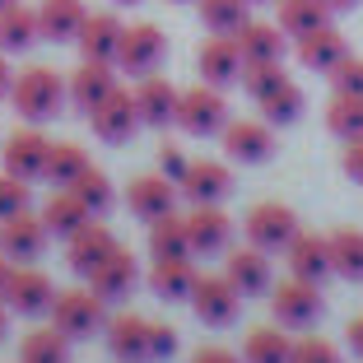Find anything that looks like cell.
<instances>
[{
  "label": "cell",
  "instance_id": "cell-22",
  "mask_svg": "<svg viewBox=\"0 0 363 363\" xmlns=\"http://www.w3.org/2000/svg\"><path fill=\"white\" fill-rule=\"evenodd\" d=\"M224 275L242 298L270 294V257L261 252V247H252V242L238 247V252H224Z\"/></svg>",
  "mask_w": 363,
  "mask_h": 363
},
{
  "label": "cell",
  "instance_id": "cell-16",
  "mask_svg": "<svg viewBox=\"0 0 363 363\" xmlns=\"http://www.w3.org/2000/svg\"><path fill=\"white\" fill-rule=\"evenodd\" d=\"M177 191L191 205H224L233 191V172L219 159H191L186 163V177L177 182Z\"/></svg>",
  "mask_w": 363,
  "mask_h": 363
},
{
  "label": "cell",
  "instance_id": "cell-6",
  "mask_svg": "<svg viewBox=\"0 0 363 363\" xmlns=\"http://www.w3.org/2000/svg\"><path fill=\"white\" fill-rule=\"evenodd\" d=\"M242 228H247V242L261 247V252H284V247L303 233V228H298V214L289 210V205H279V201L252 205Z\"/></svg>",
  "mask_w": 363,
  "mask_h": 363
},
{
  "label": "cell",
  "instance_id": "cell-27",
  "mask_svg": "<svg viewBox=\"0 0 363 363\" xmlns=\"http://www.w3.org/2000/svg\"><path fill=\"white\" fill-rule=\"evenodd\" d=\"M84 19H89L84 0H43L38 5V28L47 43H75Z\"/></svg>",
  "mask_w": 363,
  "mask_h": 363
},
{
  "label": "cell",
  "instance_id": "cell-9",
  "mask_svg": "<svg viewBox=\"0 0 363 363\" xmlns=\"http://www.w3.org/2000/svg\"><path fill=\"white\" fill-rule=\"evenodd\" d=\"M186 303H191V312L205 326H233L238 308H242V294L228 284V275H201Z\"/></svg>",
  "mask_w": 363,
  "mask_h": 363
},
{
  "label": "cell",
  "instance_id": "cell-25",
  "mask_svg": "<svg viewBox=\"0 0 363 363\" xmlns=\"http://www.w3.org/2000/svg\"><path fill=\"white\" fill-rule=\"evenodd\" d=\"M121 28H126V23H121L112 10H98V14H89V19H84V28H79V38H75L79 56H84V61H117Z\"/></svg>",
  "mask_w": 363,
  "mask_h": 363
},
{
  "label": "cell",
  "instance_id": "cell-56",
  "mask_svg": "<svg viewBox=\"0 0 363 363\" xmlns=\"http://www.w3.org/2000/svg\"><path fill=\"white\" fill-rule=\"evenodd\" d=\"M172 5H186V0H172Z\"/></svg>",
  "mask_w": 363,
  "mask_h": 363
},
{
  "label": "cell",
  "instance_id": "cell-26",
  "mask_svg": "<svg viewBox=\"0 0 363 363\" xmlns=\"http://www.w3.org/2000/svg\"><path fill=\"white\" fill-rule=\"evenodd\" d=\"M140 284V261L130 257V252H112V257L103 261V266L89 275V289H94L98 298H107V303H117V298H126L130 289Z\"/></svg>",
  "mask_w": 363,
  "mask_h": 363
},
{
  "label": "cell",
  "instance_id": "cell-28",
  "mask_svg": "<svg viewBox=\"0 0 363 363\" xmlns=\"http://www.w3.org/2000/svg\"><path fill=\"white\" fill-rule=\"evenodd\" d=\"M238 47H242V61H284V43L289 33L279 23H261V19H247L242 28L233 33Z\"/></svg>",
  "mask_w": 363,
  "mask_h": 363
},
{
  "label": "cell",
  "instance_id": "cell-24",
  "mask_svg": "<svg viewBox=\"0 0 363 363\" xmlns=\"http://www.w3.org/2000/svg\"><path fill=\"white\" fill-rule=\"evenodd\" d=\"M284 261H289V275L312 279V284H321L326 275H335L331 270V242H326L321 233H298L284 247Z\"/></svg>",
  "mask_w": 363,
  "mask_h": 363
},
{
  "label": "cell",
  "instance_id": "cell-23",
  "mask_svg": "<svg viewBox=\"0 0 363 363\" xmlns=\"http://www.w3.org/2000/svg\"><path fill=\"white\" fill-rule=\"evenodd\" d=\"M117 75H121V70H117L112 61H84L75 75L65 79V89H70V103H75L79 112L89 117V112H94V107L103 103L107 94H112V89H121Z\"/></svg>",
  "mask_w": 363,
  "mask_h": 363
},
{
  "label": "cell",
  "instance_id": "cell-50",
  "mask_svg": "<svg viewBox=\"0 0 363 363\" xmlns=\"http://www.w3.org/2000/svg\"><path fill=\"white\" fill-rule=\"evenodd\" d=\"M10 275H14V261L0 252V298H5V284H10Z\"/></svg>",
  "mask_w": 363,
  "mask_h": 363
},
{
  "label": "cell",
  "instance_id": "cell-43",
  "mask_svg": "<svg viewBox=\"0 0 363 363\" xmlns=\"http://www.w3.org/2000/svg\"><path fill=\"white\" fill-rule=\"evenodd\" d=\"M289 363H340V350H335V340H326V335H298Z\"/></svg>",
  "mask_w": 363,
  "mask_h": 363
},
{
  "label": "cell",
  "instance_id": "cell-49",
  "mask_svg": "<svg viewBox=\"0 0 363 363\" xmlns=\"http://www.w3.org/2000/svg\"><path fill=\"white\" fill-rule=\"evenodd\" d=\"M345 345H350V350L363 359V317H350V321H345Z\"/></svg>",
  "mask_w": 363,
  "mask_h": 363
},
{
  "label": "cell",
  "instance_id": "cell-46",
  "mask_svg": "<svg viewBox=\"0 0 363 363\" xmlns=\"http://www.w3.org/2000/svg\"><path fill=\"white\" fill-rule=\"evenodd\" d=\"M186 154L177 150V145H159V168H163V177H172V182H182L186 177Z\"/></svg>",
  "mask_w": 363,
  "mask_h": 363
},
{
  "label": "cell",
  "instance_id": "cell-51",
  "mask_svg": "<svg viewBox=\"0 0 363 363\" xmlns=\"http://www.w3.org/2000/svg\"><path fill=\"white\" fill-rule=\"evenodd\" d=\"M10 61H5V52H0V98H10Z\"/></svg>",
  "mask_w": 363,
  "mask_h": 363
},
{
  "label": "cell",
  "instance_id": "cell-41",
  "mask_svg": "<svg viewBox=\"0 0 363 363\" xmlns=\"http://www.w3.org/2000/svg\"><path fill=\"white\" fill-rule=\"evenodd\" d=\"M279 79H289V70H284L279 61H247V65H242V89H247L252 98L270 94Z\"/></svg>",
  "mask_w": 363,
  "mask_h": 363
},
{
  "label": "cell",
  "instance_id": "cell-29",
  "mask_svg": "<svg viewBox=\"0 0 363 363\" xmlns=\"http://www.w3.org/2000/svg\"><path fill=\"white\" fill-rule=\"evenodd\" d=\"M94 214L79 205V196L70 191V186H52V196H47V205H43V224H47V233L52 238H70L75 228H84Z\"/></svg>",
  "mask_w": 363,
  "mask_h": 363
},
{
  "label": "cell",
  "instance_id": "cell-19",
  "mask_svg": "<svg viewBox=\"0 0 363 363\" xmlns=\"http://www.w3.org/2000/svg\"><path fill=\"white\" fill-rule=\"evenodd\" d=\"M294 56H298V65L312 70V75H331L335 65L350 56V47H345V38L331 28V23H321V28L294 38Z\"/></svg>",
  "mask_w": 363,
  "mask_h": 363
},
{
  "label": "cell",
  "instance_id": "cell-55",
  "mask_svg": "<svg viewBox=\"0 0 363 363\" xmlns=\"http://www.w3.org/2000/svg\"><path fill=\"white\" fill-rule=\"evenodd\" d=\"M5 5H14V0H0V10H5Z\"/></svg>",
  "mask_w": 363,
  "mask_h": 363
},
{
  "label": "cell",
  "instance_id": "cell-39",
  "mask_svg": "<svg viewBox=\"0 0 363 363\" xmlns=\"http://www.w3.org/2000/svg\"><path fill=\"white\" fill-rule=\"evenodd\" d=\"M84 168H89V154L79 150V145H52V150H47L43 177L52 182V186H75Z\"/></svg>",
  "mask_w": 363,
  "mask_h": 363
},
{
  "label": "cell",
  "instance_id": "cell-8",
  "mask_svg": "<svg viewBox=\"0 0 363 363\" xmlns=\"http://www.w3.org/2000/svg\"><path fill=\"white\" fill-rule=\"evenodd\" d=\"M242 47H238V38L233 33H210L201 43V52H196V70H201V79L205 84H214V89H228V84H238L242 79Z\"/></svg>",
  "mask_w": 363,
  "mask_h": 363
},
{
  "label": "cell",
  "instance_id": "cell-4",
  "mask_svg": "<svg viewBox=\"0 0 363 363\" xmlns=\"http://www.w3.org/2000/svg\"><path fill=\"white\" fill-rule=\"evenodd\" d=\"M172 126H182L186 135H219V130L228 126V103H224V89H214V84H196V89H182L177 98V121Z\"/></svg>",
  "mask_w": 363,
  "mask_h": 363
},
{
  "label": "cell",
  "instance_id": "cell-31",
  "mask_svg": "<svg viewBox=\"0 0 363 363\" xmlns=\"http://www.w3.org/2000/svg\"><path fill=\"white\" fill-rule=\"evenodd\" d=\"M294 340L284 335V326H257L242 340V363H289Z\"/></svg>",
  "mask_w": 363,
  "mask_h": 363
},
{
  "label": "cell",
  "instance_id": "cell-48",
  "mask_svg": "<svg viewBox=\"0 0 363 363\" xmlns=\"http://www.w3.org/2000/svg\"><path fill=\"white\" fill-rule=\"evenodd\" d=\"M191 363H242L233 350H224V345H201V350L191 354Z\"/></svg>",
  "mask_w": 363,
  "mask_h": 363
},
{
  "label": "cell",
  "instance_id": "cell-11",
  "mask_svg": "<svg viewBox=\"0 0 363 363\" xmlns=\"http://www.w3.org/2000/svg\"><path fill=\"white\" fill-rule=\"evenodd\" d=\"M89 126H94V135L103 140V145H126L140 126L135 94H130V89H112V94L89 112Z\"/></svg>",
  "mask_w": 363,
  "mask_h": 363
},
{
  "label": "cell",
  "instance_id": "cell-30",
  "mask_svg": "<svg viewBox=\"0 0 363 363\" xmlns=\"http://www.w3.org/2000/svg\"><path fill=\"white\" fill-rule=\"evenodd\" d=\"M38 38H43V28H38V10H28L23 0H14V5L0 10V52H5V56L28 52Z\"/></svg>",
  "mask_w": 363,
  "mask_h": 363
},
{
  "label": "cell",
  "instance_id": "cell-13",
  "mask_svg": "<svg viewBox=\"0 0 363 363\" xmlns=\"http://www.w3.org/2000/svg\"><path fill=\"white\" fill-rule=\"evenodd\" d=\"M112 252H117V238H112V228H107L103 219H89L84 228H75V233L65 238V266L75 270V275H84V279L94 275Z\"/></svg>",
  "mask_w": 363,
  "mask_h": 363
},
{
  "label": "cell",
  "instance_id": "cell-2",
  "mask_svg": "<svg viewBox=\"0 0 363 363\" xmlns=\"http://www.w3.org/2000/svg\"><path fill=\"white\" fill-rule=\"evenodd\" d=\"M47 317H52V326L61 335H70V340H89L94 331L107 326V298H98L94 289H65V294L52 298Z\"/></svg>",
  "mask_w": 363,
  "mask_h": 363
},
{
  "label": "cell",
  "instance_id": "cell-12",
  "mask_svg": "<svg viewBox=\"0 0 363 363\" xmlns=\"http://www.w3.org/2000/svg\"><path fill=\"white\" fill-rule=\"evenodd\" d=\"M219 135H224V154L233 163H270L275 159V126L266 117L261 121H252V117L228 121Z\"/></svg>",
  "mask_w": 363,
  "mask_h": 363
},
{
  "label": "cell",
  "instance_id": "cell-45",
  "mask_svg": "<svg viewBox=\"0 0 363 363\" xmlns=\"http://www.w3.org/2000/svg\"><path fill=\"white\" fill-rule=\"evenodd\" d=\"M150 350H154V359H172L177 354V331L168 321H150Z\"/></svg>",
  "mask_w": 363,
  "mask_h": 363
},
{
  "label": "cell",
  "instance_id": "cell-53",
  "mask_svg": "<svg viewBox=\"0 0 363 363\" xmlns=\"http://www.w3.org/2000/svg\"><path fill=\"white\" fill-rule=\"evenodd\" d=\"M5 331H10V303L0 298V340H5Z\"/></svg>",
  "mask_w": 363,
  "mask_h": 363
},
{
  "label": "cell",
  "instance_id": "cell-36",
  "mask_svg": "<svg viewBox=\"0 0 363 363\" xmlns=\"http://www.w3.org/2000/svg\"><path fill=\"white\" fill-rule=\"evenodd\" d=\"M275 23L289 33V38H303V33L331 23V10H326V0H279V19Z\"/></svg>",
  "mask_w": 363,
  "mask_h": 363
},
{
  "label": "cell",
  "instance_id": "cell-52",
  "mask_svg": "<svg viewBox=\"0 0 363 363\" xmlns=\"http://www.w3.org/2000/svg\"><path fill=\"white\" fill-rule=\"evenodd\" d=\"M354 5H359V0H326V10H331V14H345V10H354Z\"/></svg>",
  "mask_w": 363,
  "mask_h": 363
},
{
  "label": "cell",
  "instance_id": "cell-21",
  "mask_svg": "<svg viewBox=\"0 0 363 363\" xmlns=\"http://www.w3.org/2000/svg\"><path fill=\"white\" fill-rule=\"evenodd\" d=\"M135 112H140V126H172L177 121V98H182V89H172L168 79L154 70V75H145V79H135Z\"/></svg>",
  "mask_w": 363,
  "mask_h": 363
},
{
  "label": "cell",
  "instance_id": "cell-18",
  "mask_svg": "<svg viewBox=\"0 0 363 363\" xmlns=\"http://www.w3.org/2000/svg\"><path fill=\"white\" fill-rule=\"evenodd\" d=\"M47 150H52V140L43 135L38 126H23V130H14L10 140H5V150H0V168L5 172H14V177H43V168H47Z\"/></svg>",
  "mask_w": 363,
  "mask_h": 363
},
{
  "label": "cell",
  "instance_id": "cell-37",
  "mask_svg": "<svg viewBox=\"0 0 363 363\" xmlns=\"http://www.w3.org/2000/svg\"><path fill=\"white\" fill-rule=\"evenodd\" d=\"M261 103V117L270 121V126H289V121H298L303 117V89L294 84V79H279L270 94L257 98Z\"/></svg>",
  "mask_w": 363,
  "mask_h": 363
},
{
  "label": "cell",
  "instance_id": "cell-7",
  "mask_svg": "<svg viewBox=\"0 0 363 363\" xmlns=\"http://www.w3.org/2000/svg\"><path fill=\"white\" fill-rule=\"evenodd\" d=\"M47 224H43V214H33V210H19L10 214V219H0V252L14 261V266H33V261L47 252Z\"/></svg>",
  "mask_w": 363,
  "mask_h": 363
},
{
  "label": "cell",
  "instance_id": "cell-5",
  "mask_svg": "<svg viewBox=\"0 0 363 363\" xmlns=\"http://www.w3.org/2000/svg\"><path fill=\"white\" fill-rule=\"evenodd\" d=\"M321 308H326L321 303V284H312V279L289 275L279 284H270V312H275V321L284 331H308L321 317Z\"/></svg>",
  "mask_w": 363,
  "mask_h": 363
},
{
  "label": "cell",
  "instance_id": "cell-34",
  "mask_svg": "<svg viewBox=\"0 0 363 363\" xmlns=\"http://www.w3.org/2000/svg\"><path fill=\"white\" fill-rule=\"evenodd\" d=\"M331 242V270L340 279H363V228H335L326 233Z\"/></svg>",
  "mask_w": 363,
  "mask_h": 363
},
{
  "label": "cell",
  "instance_id": "cell-17",
  "mask_svg": "<svg viewBox=\"0 0 363 363\" xmlns=\"http://www.w3.org/2000/svg\"><path fill=\"white\" fill-rule=\"evenodd\" d=\"M56 298V284L43 275L38 266H14L10 284H5V303H10V312H19V317H43L47 308H52Z\"/></svg>",
  "mask_w": 363,
  "mask_h": 363
},
{
  "label": "cell",
  "instance_id": "cell-57",
  "mask_svg": "<svg viewBox=\"0 0 363 363\" xmlns=\"http://www.w3.org/2000/svg\"><path fill=\"white\" fill-rule=\"evenodd\" d=\"M252 5H261V0H252Z\"/></svg>",
  "mask_w": 363,
  "mask_h": 363
},
{
  "label": "cell",
  "instance_id": "cell-1",
  "mask_svg": "<svg viewBox=\"0 0 363 363\" xmlns=\"http://www.w3.org/2000/svg\"><path fill=\"white\" fill-rule=\"evenodd\" d=\"M65 103H70V89H65V79L56 75V70H47V65H28V70H19V75L10 79V107H14V117H23L28 126L52 121Z\"/></svg>",
  "mask_w": 363,
  "mask_h": 363
},
{
  "label": "cell",
  "instance_id": "cell-14",
  "mask_svg": "<svg viewBox=\"0 0 363 363\" xmlns=\"http://www.w3.org/2000/svg\"><path fill=\"white\" fill-rule=\"evenodd\" d=\"M186 238H191V257H224L233 242V219L224 214V205H191Z\"/></svg>",
  "mask_w": 363,
  "mask_h": 363
},
{
  "label": "cell",
  "instance_id": "cell-54",
  "mask_svg": "<svg viewBox=\"0 0 363 363\" xmlns=\"http://www.w3.org/2000/svg\"><path fill=\"white\" fill-rule=\"evenodd\" d=\"M112 5H140V0H112Z\"/></svg>",
  "mask_w": 363,
  "mask_h": 363
},
{
  "label": "cell",
  "instance_id": "cell-38",
  "mask_svg": "<svg viewBox=\"0 0 363 363\" xmlns=\"http://www.w3.org/2000/svg\"><path fill=\"white\" fill-rule=\"evenodd\" d=\"M326 130L340 135V140H359L363 135V94H331Z\"/></svg>",
  "mask_w": 363,
  "mask_h": 363
},
{
  "label": "cell",
  "instance_id": "cell-35",
  "mask_svg": "<svg viewBox=\"0 0 363 363\" xmlns=\"http://www.w3.org/2000/svg\"><path fill=\"white\" fill-rule=\"evenodd\" d=\"M70 191L79 196V205H84V210L94 214V219H103V214L112 210V205H117V186H112V177H107L103 168H94V163H89V168L79 172V182L70 186Z\"/></svg>",
  "mask_w": 363,
  "mask_h": 363
},
{
  "label": "cell",
  "instance_id": "cell-20",
  "mask_svg": "<svg viewBox=\"0 0 363 363\" xmlns=\"http://www.w3.org/2000/svg\"><path fill=\"white\" fill-rule=\"evenodd\" d=\"M196 279H201V270H196L191 257H154V266L145 270V284H150V294H159L163 303L191 298Z\"/></svg>",
  "mask_w": 363,
  "mask_h": 363
},
{
  "label": "cell",
  "instance_id": "cell-42",
  "mask_svg": "<svg viewBox=\"0 0 363 363\" xmlns=\"http://www.w3.org/2000/svg\"><path fill=\"white\" fill-rule=\"evenodd\" d=\"M19 210H33V191H28V177H14V172L0 168V219H10Z\"/></svg>",
  "mask_w": 363,
  "mask_h": 363
},
{
  "label": "cell",
  "instance_id": "cell-33",
  "mask_svg": "<svg viewBox=\"0 0 363 363\" xmlns=\"http://www.w3.org/2000/svg\"><path fill=\"white\" fill-rule=\"evenodd\" d=\"M19 363H70V335H61L56 326H38L23 335Z\"/></svg>",
  "mask_w": 363,
  "mask_h": 363
},
{
  "label": "cell",
  "instance_id": "cell-40",
  "mask_svg": "<svg viewBox=\"0 0 363 363\" xmlns=\"http://www.w3.org/2000/svg\"><path fill=\"white\" fill-rule=\"evenodd\" d=\"M252 0H196V10H201V23L210 33H238L252 14H247Z\"/></svg>",
  "mask_w": 363,
  "mask_h": 363
},
{
  "label": "cell",
  "instance_id": "cell-47",
  "mask_svg": "<svg viewBox=\"0 0 363 363\" xmlns=\"http://www.w3.org/2000/svg\"><path fill=\"white\" fill-rule=\"evenodd\" d=\"M340 168H345V177H350V182H359V186H363V135L359 140H345Z\"/></svg>",
  "mask_w": 363,
  "mask_h": 363
},
{
  "label": "cell",
  "instance_id": "cell-32",
  "mask_svg": "<svg viewBox=\"0 0 363 363\" xmlns=\"http://www.w3.org/2000/svg\"><path fill=\"white\" fill-rule=\"evenodd\" d=\"M150 257H191V238H186V214L168 210L163 219L150 224Z\"/></svg>",
  "mask_w": 363,
  "mask_h": 363
},
{
  "label": "cell",
  "instance_id": "cell-3",
  "mask_svg": "<svg viewBox=\"0 0 363 363\" xmlns=\"http://www.w3.org/2000/svg\"><path fill=\"white\" fill-rule=\"evenodd\" d=\"M163 56H168V38H163L159 23H126L121 28V43H117V70L130 79H145L154 75L163 65Z\"/></svg>",
  "mask_w": 363,
  "mask_h": 363
},
{
  "label": "cell",
  "instance_id": "cell-15",
  "mask_svg": "<svg viewBox=\"0 0 363 363\" xmlns=\"http://www.w3.org/2000/svg\"><path fill=\"white\" fill-rule=\"evenodd\" d=\"M103 335H107V350H112V359H117V363H154V350H150V317L117 312V317H107Z\"/></svg>",
  "mask_w": 363,
  "mask_h": 363
},
{
  "label": "cell",
  "instance_id": "cell-10",
  "mask_svg": "<svg viewBox=\"0 0 363 363\" xmlns=\"http://www.w3.org/2000/svg\"><path fill=\"white\" fill-rule=\"evenodd\" d=\"M177 182L163 177V172H140V177H130L126 186V210L135 214L140 224H154V219H163L168 210H177Z\"/></svg>",
  "mask_w": 363,
  "mask_h": 363
},
{
  "label": "cell",
  "instance_id": "cell-44",
  "mask_svg": "<svg viewBox=\"0 0 363 363\" xmlns=\"http://www.w3.org/2000/svg\"><path fill=\"white\" fill-rule=\"evenodd\" d=\"M326 79H331V94H363V56H345Z\"/></svg>",
  "mask_w": 363,
  "mask_h": 363
}]
</instances>
